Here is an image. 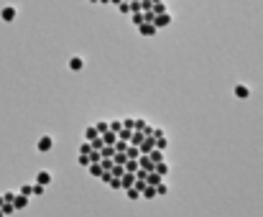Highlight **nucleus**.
Returning <instances> with one entry per match:
<instances>
[{
    "mask_svg": "<svg viewBox=\"0 0 263 217\" xmlns=\"http://www.w3.org/2000/svg\"><path fill=\"white\" fill-rule=\"evenodd\" d=\"M97 135H100V133L95 130V125H87V128H85V141H95Z\"/></svg>",
    "mask_w": 263,
    "mask_h": 217,
    "instance_id": "f3484780",
    "label": "nucleus"
},
{
    "mask_svg": "<svg viewBox=\"0 0 263 217\" xmlns=\"http://www.w3.org/2000/svg\"><path fill=\"white\" fill-rule=\"evenodd\" d=\"M13 197H15V192H8V194H3V200H5V202H13Z\"/></svg>",
    "mask_w": 263,
    "mask_h": 217,
    "instance_id": "473e14b6",
    "label": "nucleus"
},
{
    "mask_svg": "<svg viewBox=\"0 0 263 217\" xmlns=\"http://www.w3.org/2000/svg\"><path fill=\"white\" fill-rule=\"evenodd\" d=\"M118 10H120L123 15H130V5H128V3H118Z\"/></svg>",
    "mask_w": 263,
    "mask_h": 217,
    "instance_id": "c85d7f7f",
    "label": "nucleus"
},
{
    "mask_svg": "<svg viewBox=\"0 0 263 217\" xmlns=\"http://www.w3.org/2000/svg\"><path fill=\"white\" fill-rule=\"evenodd\" d=\"M133 123H136V117H125V120H123V128L133 130Z\"/></svg>",
    "mask_w": 263,
    "mask_h": 217,
    "instance_id": "7c9ffc66",
    "label": "nucleus"
},
{
    "mask_svg": "<svg viewBox=\"0 0 263 217\" xmlns=\"http://www.w3.org/2000/svg\"><path fill=\"white\" fill-rule=\"evenodd\" d=\"M133 187H136L138 192H143V189H146V182H143V179H136V184H133Z\"/></svg>",
    "mask_w": 263,
    "mask_h": 217,
    "instance_id": "2f4dec72",
    "label": "nucleus"
},
{
    "mask_svg": "<svg viewBox=\"0 0 263 217\" xmlns=\"http://www.w3.org/2000/svg\"><path fill=\"white\" fill-rule=\"evenodd\" d=\"M15 15H18V10H15L13 5H5V8L0 10V18H3L5 23H13V21H15Z\"/></svg>",
    "mask_w": 263,
    "mask_h": 217,
    "instance_id": "20e7f679",
    "label": "nucleus"
},
{
    "mask_svg": "<svg viewBox=\"0 0 263 217\" xmlns=\"http://www.w3.org/2000/svg\"><path fill=\"white\" fill-rule=\"evenodd\" d=\"M89 3H97V0H89Z\"/></svg>",
    "mask_w": 263,
    "mask_h": 217,
    "instance_id": "c9c22d12",
    "label": "nucleus"
},
{
    "mask_svg": "<svg viewBox=\"0 0 263 217\" xmlns=\"http://www.w3.org/2000/svg\"><path fill=\"white\" fill-rule=\"evenodd\" d=\"M107 125H110V130H112V133H118V130L123 128V120H107Z\"/></svg>",
    "mask_w": 263,
    "mask_h": 217,
    "instance_id": "412c9836",
    "label": "nucleus"
},
{
    "mask_svg": "<svg viewBox=\"0 0 263 217\" xmlns=\"http://www.w3.org/2000/svg\"><path fill=\"white\" fill-rule=\"evenodd\" d=\"M146 123H148L146 117H136V123H133V130H143V128H146Z\"/></svg>",
    "mask_w": 263,
    "mask_h": 217,
    "instance_id": "aec40b11",
    "label": "nucleus"
},
{
    "mask_svg": "<svg viewBox=\"0 0 263 217\" xmlns=\"http://www.w3.org/2000/svg\"><path fill=\"white\" fill-rule=\"evenodd\" d=\"M161 182H164V176H159L156 171H148V174H146V184H148V187H159Z\"/></svg>",
    "mask_w": 263,
    "mask_h": 217,
    "instance_id": "1a4fd4ad",
    "label": "nucleus"
},
{
    "mask_svg": "<svg viewBox=\"0 0 263 217\" xmlns=\"http://www.w3.org/2000/svg\"><path fill=\"white\" fill-rule=\"evenodd\" d=\"M87 171H89V176L100 179V174H102V166H100V164H89V166H87Z\"/></svg>",
    "mask_w": 263,
    "mask_h": 217,
    "instance_id": "4468645a",
    "label": "nucleus"
},
{
    "mask_svg": "<svg viewBox=\"0 0 263 217\" xmlns=\"http://www.w3.org/2000/svg\"><path fill=\"white\" fill-rule=\"evenodd\" d=\"M67 67H69L72 72H80V69L85 67V59H82V56H72V59L67 62Z\"/></svg>",
    "mask_w": 263,
    "mask_h": 217,
    "instance_id": "6e6552de",
    "label": "nucleus"
},
{
    "mask_svg": "<svg viewBox=\"0 0 263 217\" xmlns=\"http://www.w3.org/2000/svg\"><path fill=\"white\" fill-rule=\"evenodd\" d=\"M148 159H151L154 164H159V161H164V151H159V148H154V151L148 153Z\"/></svg>",
    "mask_w": 263,
    "mask_h": 217,
    "instance_id": "2eb2a0df",
    "label": "nucleus"
},
{
    "mask_svg": "<svg viewBox=\"0 0 263 217\" xmlns=\"http://www.w3.org/2000/svg\"><path fill=\"white\" fill-rule=\"evenodd\" d=\"M151 3H164V0H151Z\"/></svg>",
    "mask_w": 263,
    "mask_h": 217,
    "instance_id": "f704fd0d",
    "label": "nucleus"
},
{
    "mask_svg": "<svg viewBox=\"0 0 263 217\" xmlns=\"http://www.w3.org/2000/svg\"><path fill=\"white\" fill-rule=\"evenodd\" d=\"M166 146H169V141H166V135H161V138H156V148H159V151H166Z\"/></svg>",
    "mask_w": 263,
    "mask_h": 217,
    "instance_id": "4be33fe9",
    "label": "nucleus"
},
{
    "mask_svg": "<svg viewBox=\"0 0 263 217\" xmlns=\"http://www.w3.org/2000/svg\"><path fill=\"white\" fill-rule=\"evenodd\" d=\"M95 130L102 135V133H107L110 130V125H107V120H100V123H95Z\"/></svg>",
    "mask_w": 263,
    "mask_h": 217,
    "instance_id": "a211bd4d",
    "label": "nucleus"
},
{
    "mask_svg": "<svg viewBox=\"0 0 263 217\" xmlns=\"http://www.w3.org/2000/svg\"><path fill=\"white\" fill-rule=\"evenodd\" d=\"M36 148H39V153H51L54 151V135H41Z\"/></svg>",
    "mask_w": 263,
    "mask_h": 217,
    "instance_id": "f257e3e1",
    "label": "nucleus"
},
{
    "mask_svg": "<svg viewBox=\"0 0 263 217\" xmlns=\"http://www.w3.org/2000/svg\"><path fill=\"white\" fill-rule=\"evenodd\" d=\"M130 18H133V26H141V23H146V21H143V13H130Z\"/></svg>",
    "mask_w": 263,
    "mask_h": 217,
    "instance_id": "a878e982",
    "label": "nucleus"
},
{
    "mask_svg": "<svg viewBox=\"0 0 263 217\" xmlns=\"http://www.w3.org/2000/svg\"><path fill=\"white\" fill-rule=\"evenodd\" d=\"M97 3H110V0H97Z\"/></svg>",
    "mask_w": 263,
    "mask_h": 217,
    "instance_id": "72a5a7b5",
    "label": "nucleus"
},
{
    "mask_svg": "<svg viewBox=\"0 0 263 217\" xmlns=\"http://www.w3.org/2000/svg\"><path fill=\"white\" fill-rule=\"evenodd\" d=\"M125 197H128V200H133V202H136V200H141V192H138V189H136V187H128V189H125Z\"/></svg>",
    "mask_w": 263,
    "mask_h": 217,
    "instance_id": "dca6fc26",
    "label": "nucleus"
},
{
    "mask_svg": "<svg viewBox=\"0 0 263 217\" xmlns=\"http://www.w3.org/2000/svg\"><path fill=\"white\" fill-rule=\"evenodd\" d=\"M89 143H92V148H95V151H100V148L105 146V141H102V135H97V138H95V141H89Z\"/></svg>",
    "mask_w": 263,
    "mask_h": 217,
    "instance_id": "bb28decb",
    "label": "nucleus"
},
{
    "mask_svg": "<svg viewBox=\"0 0 263 217\" xmlns=\"http://www.w3.org/2000/svg\"><path fill=\"white\" fill-rule=\"evenodd\" d=\"M166 194H169V187H166V184L161 182V184L156 187V197H166Z\"/></svg>",
    "mask_w": 263,
    "mask_h": 217,
    "instance_id": "b1692460",
    "label": "nucleus"
},
{
    "mask_svg": "<svg viewBox=\"0 0 263 217\" xmlns=\"http://www.w3.org/2000/svg\"><path fill=\"white\" fill-rule=\"evenodd\" d=\"M28 202H31V197H23V194H15V197H13V207H15V210H26Z\"/></svg>",
    "mask_w": 263,
    "mask_h": 217,
    "instance_id": "0eeeda50",
    "label": "nucleus"
},
{
    "mask_svg": "<svg viewBox=\"0 0 263 217\" xmlns=\"http://www.w3.org/2000/svg\"><path fill=\"white\" fill-rule=\"evenodd\" d=\"M125 156H128V159H138V156H141V151H138V146H133V143H128V148H125Z\"/></svg>",
    "mask_w": 263,
    "mask_h": 217,
    "instance_id": "9b49d317",
    "label": "nucleus"
},
{
    "mask_svg": "<svg viewBox=\"0 0 263 217\" xmlns=\"http://www.w3.org/2000/svg\"><path fill=\"white\" fill-rule=\"evenodd\" d=\"M138 33H141L143 38H151V36H156V26H154V23H141V26H138Z\"/></svg>",
    "mask_w": 263,
    "mask_h": 217,
    "instance_id": "39448f33",
    "label": "nucleus"
},
{
    "mask_svg": "<svg viewBox=\"0 0 263 217\" xmlns=\"http://www.w3.org/2000/svg\"><path fill=\"white\" fill-rule=\"evenodd\" d=\"M154 171H156V174H159V176H166V174H169V164H166V161H159V164H156V169H154Z\"/></svg>",
    "mask_w": 263,
    "mask_h": 217,
    "instance_id": "f8f14e48",
    "label": "nucleus"
},
{
    "mask_svg": "<svg viewBox=\"0 0 263 217\" xmlns=\"http://www.w3.org/2000/svg\"><path fill=\"white\" fill-rule=\"evenodd\" d=\"M233 95H235L238 100H248V97H251V87H248L246 82H238V85L233 87Z\"/></svg>",
    "mask_w": 263,
    "mask_h": 217,
    "instance_id": "f03ea898",
    "label": "nucleus"
},
{
    "mask_svg": "<svg viewBox=\"0 0 263 217\" xmlns=\"http://www.w3.org/2000/svg\"><path fill=\"white\" fill-rule=\"evenodd\" d=\"M151 10H154V15H161V13H169L164 3H154V8H151Z\"/></svg>",
    "mask_w": 263,
    "mask_h": 217,
    "instance_id": "6ab92c4d",
    "label": "nucleus"
},
{
    "mask_svg": "<svg viewBox=\"0 0 263 217\" xmlns=\"http://www.w3.org/2000/svg\"><path fill=\"white\" fill-rule=\"evenodd\" d=\"M77 164L80 166H89V156L87 153H77Z\"/></svg>",
    "mask_w": 263,
    "mask_h": 217,
    "instance_id": "393cba45",
    "label": "nucleus"
},
{
    "mask_svg": "<svg viewBox=\"0 0 263 217\" xmlns=\"http://www.w3.org/2000/svg\"><path fill=\"white\" fill-rule=\"evenodd\" d=\"M141 197H143V200H156V187H148V184H146V189L141 192Z\"/></svg>",
    "mask_w": 263,
    "mask_h": 217,
    "instance_id": "ddd939ff",
    "label": "nucleus"
},
{
    "mask_svg": "<svg viewBox=\"0 0 263 217\" xmlns=\"http://www.w3.org/2000/svg\"><path fill=\"white\" fill-rule=\"evenodd\" d=\"M44 192H46V187H41V184H36V182H33V194H31V197H41Z\"/></svg>",
    "mask_w": 263,
    "mask_h": 217,
    "instance_id": "cd10ccee",
    "label": "nucleus"
},
{
    "mask_svg": "<svg viewBox=\"0 0 263 217\" xmlns=\"http://www.w3.org/2000/svg\"><path fill=\"white\" fill-rule=\"evenodd\" d=\"M172 21H174V18H172L169 13H161V15H154V21H151V23H154V26H156V31H159V28L172 26Z\"/></svg>",
    "mask_w": 263,
    "mask_h": 217,
    "instance_id": "7ed1b4c3",
    "label": "nucleus"
},
{
    "mask_svg": "<svg viewBox=\"0 0 263 217\" xmlns=\"http://www.w3.org/2000/svg\"><path fill=\"white\" fill-rule=\"evenodd\" d=\"M51 182H54V174H51V171H39V174H36V184L49 187Z\"/></svg>",
    "mask_w": 263,
    "mask_h": 217,
    "instance_id": "423d86ee",
    "label": "nucleus"
},
{
    "mask_svg": "<svg viewBox=\"0 0 263 217\" xmlns=\"http://www.w3.org/2000/svg\"><path fill=\"white\" fill-rule=\"evenodd\" d=\"M89 151H92V143H89V141L80 143V153H89Z\"/></svg>",
    "mask_w": 263,
    "mask_h": 217,
    "instance_id": "c756f323",
    "label": "nucleus"
},
{
    "mask_svg": "<svg viewBox=\"0 0 263 217\" xmlns=\"http://www.w3.org/2000/svg\"><path fill=\"white\" fill-rule=\"evenodd\" d=\"M102 141H105V146H115L118 143V133L107 130V133H102Z\"/></svg>",
    "mask_w": 263,
    "mask_h": 217,
    "instance_id": "9d476101",
    "label": "nucleus"
},
{
    "mask_svg": "<svg viewBox=\"0 0 263 217\" xmlns=\"http://www.w3.org/2000/svg\"><path fill=\"white\" fill-rule=\"evenodd\" d=\"M18 194H23V197H31V194H33V184H23Z\"/></svg>",
    "mask_w": 263,
    "mask_h": 217,
    "instance_id": "5701e85b",
    "label": "nucleus"
}]
</instances>
